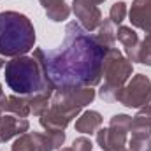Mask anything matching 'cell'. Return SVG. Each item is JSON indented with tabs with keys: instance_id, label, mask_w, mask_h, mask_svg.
<instances>
[{
	"instance_id": "obj_1",
	"label": "cell",
	"mask_w": 151,
	"mask_h": 151,
	"mask_svg": "<svg viewBox=\"0 0 151 151\" xmlns=\"http://www.w3.org/2000/svg\"><path fill=\"white\" fill-rule=\"evenodd\" d=\"M104 47L79 23L70 21L65 28V40L55 51L35 49L34 58L42 67L46 81L55 91H72L97 86L102 79Z\"/></svg>"
},
{
	"instance_id": "obj_2",
	"label": "cell",
	"mask_w": 151,
	"mask_h": 151,
	"mask_svg": "<svg viewBox=\"0 0 151 151\" xmlns=\"http://www.w3.org/2000/svg\"><path fill=\"white\" fill-rule=\"evenodd\" d=\"M35 44V30L32 21L19 12H0V55L23 56Z\"/></svg>"
},
{
	"instance_id": "obj_3",
	"label": "cell",
	"mask_w": 151,
	"mask_h": 151,
	"mask_svg": "<svg viewBox=\"0 0 151 151\" xmlns=\"http://www.w3.org/2000/svg\"><path fill=\"white\" fill-rule=\"evenodd\" d=\"M7 86L19 95H35L46 90H53L46 81L42 67L34 56H16L4 67Z\"/></svg>"
},
{
	"instance_id": "obj_4",
	"label": "cell",
	"mask_w": 151,
	"mask_h": 151,
	"mask_svg": "<svg viewBox=\"0 0 151 151\" xmlns=\"http://www.w3.org/2000/svg\"><path fill=\"white\" fill-rule=\"evenodd\" d=\"M102 76L106 83L100 90V97L104 100H116V93L123 88L127 79L132 76V63L116 47H109L104 58Z\"/></svg>"
},
{
	"instance_id": "obj_5",
	"label": "cell",
	"mask_w": 151,
	"mask_h": 151,
	"mask_svg": "<svg viewBox=\"0 0 151 151\" xmlns=\"http://www.w3.org/2000/svg\"><path fill=\"white\" fill-rule=\"evenodd\" d=\"M132 118L127 114H116L111 119L109 128H100L97 132V142L104 151H121L127 142V132L130 128Z\"/></svg>"
},
{
	"instance_id": "obj_6",
	"label": "cell",
	"mask_w": 151,
	"mask_h": 151,
	"mask_svg": "<svg viewBox=\"0 0 151 151\" xmlns=\"http://www.w3.org/2000/svg\"><path fill=\"white\" fill-rule=\"evenodd\" d=\"M116 100L127 107H142L151 100V81L142 74L132 77V81L116 93Z\"/></svg>"
},
{
	"instance_id": "obj_7",
	"label": "cell",
	"mask_w": 151,
	"mask_h": 151,
	"mask_svg": "<svg viewBox=\"0 0 151 151\" xmlns=\"http://www.w3.org/2000/svg\"><path fill=\"white\" fill-rule=\"evenodd\" d=\"M72 5H74L72 7L74 14L79 18V25L86 32H91V30H95V28L100 27L102 14H100L99 7L95 4H91L90 0H74Z\"/></svg>"
},
{
	"instance_id": "obj_8",
	"label": "cell",
	"mask_w": 151,
	"mask_h": 151,
	"mask_svg": "<svg viewBox=\"0 0 151 151\" xmlns=\"http://www.w3.org/2000/svg\"><path fill=\"white\" fill-rule=\"evenodd\" d=\"M130 21L142 28L144 32H151V0H135L130 9Z\"/></svg>"
},
{
	"instance_id": "obj_9",
	"label": "cell",
	"mask_w": 151,
	"mask_h": 151,
	"mask_svg": "<svg viewBox=\"0 0 151 151\" xmlns=\"http://www.w3.org/2000/svg\"><path fill=\"white\" fill-rule=\"evenodd\" d=\"M28 130V121L25 118L4 116L0 118V141H9L14 135L25 134Z\"/></svg>"
},
{
	"instance_id": "obj_10",
	"label": "cell",
	"mask_w": 151,
	"mask_h": 151,
	"mask_svg": "<svg viewBox=\"0 0 151 151\" xmlns=\"http://www.w3.org/2000/svg\"><path fill=\"white\" fill-rule=\"evenodd\" d=\"M132 137H150L151 134V107L142 106V109L137 113L135 118H132L130 128Z\"/></svg>"
},
{
	"instance_id": "obj_11",
	"label": "cell",
	"mask_w": 151,
	"mask_h": 151,
	"mask_svg": "<svg viewBox=\"0 0 151 151\" xmlns=\"http://www.w3.org/2000/svg\"><path fill=\"white\" fill-rule=\"evenodd\" d=\"M32 137H34V142H35L37 151L56 150L65 141V134L63 132H46V134H35V132H32Z\"/></svg>"
},
{
	"instance_id": "obj_12",
	"label": "cell",
	"mask_w": 151,
	"mask_h": 151,
	"mask_svg": "<svg viewBox=\"0 0 151 151\" xmlns=\"http://www.w3.org/2000/svg\"><path fill=\"white\" fill-rule=\"evenodd\" d=\"M40 4L44 5L47 18L53 21H63L70 14V9L67 7L65 0H40Z\"/></svg>"
},
{
	"instance_id": "obj_13",
	"label": "cell",
	"mask_w": 151,
	"mask_h": 151,
	"mask_svg": "<svg viewBox=\"0 0 151 151\" xmlns=\"http://www.w3.org/2000/svg\"><path fill=\"white\" fill-rule=\"evenodd\" d=\"M102 125V116L97 111H86L76 121V130L81 134H93Z\"/></svg>"
},
{
	"instance_id": "obj_14",
	"label": "cell",
	"mask_w": 151,
	"mask_h": 151,
	"mask_svg": "<svg viewBox=\"0 0 151 151\" xmlns=\"http://www.w3.org/2000/svg\"><path fill=\"white\" fill-rule=\"evenodd\" d=\"M4 111H9V113L16 114L18 118H27L30 111V104L28 100L21 99V97H7V102L4 106Z\"/></svg>"
},
{
	"instance_id": "obj_15",
	"label": "cell",
	"mask_w": 151,
	"mask_h": 151,
	"mask_svg": "<svg viewBox=\"0 0 151 151\" xmlns=\"http://www.w3.org/2000/svg\"><path fill=\"white\" fill-rule=\"evenodd\" d=\"M113 25L114 23L111 19H106L104 23H100V27H99V35L95 37L104 47H107V49L114 46V39H116V32H114Z\"/></svg>"
},
{
	"instance_id": "obj_16",
	"label": "cell",
	"mask_w": 151,
	"mask_h": 151,
	"mask_svg": "<svg viewBox=\"0 0 151 151\" xmlns=\"http://www.w3.org/2000/svg\"><path fill=\"white\" fill-rule=\"evenodd\" d=\"M12 151H37L32 134H23L19 139H16V142L12 144Z\"/></svg>"
},
{
	"instance_id": "obj_17",
	"label": "cell",
	"mask_w": 151,
	"mask_h": 151,
	"mask_svg": "<svg viewBox=\"0 0 151 151\" xmlns=\"http://www.w3.org/2000/svg\"><path fill=\"white\" fill-rule=\"evenodd\" d=\"M137 62L146 63V65H151V32L146 35L144 42H141V46H139V56H137Z\"/></svg>"
},
{
	"instance_id": "obj_18",
	"label": "cell",
	"mask_w": 151,
	"mask_h": 151,
	"mask_svg": "<svg viewBox=\"0 0 151 151\" xmlns=\"http://www.w3.org/2000/svg\"><path fill=\"white\" fill-rule=\"evenodd\" d=\"M127 16V4L125 2H116L113 7H111V14H109V19L113 21L114 25H119Z\"/></svg>"
},
{
	"instance_id": "obj_19",
	"label": "cell",
	"mask_w": 151,
	"mask_h": 151,
	"mask_svg": "<svg viewBox=\"0 0 151 151\" xmlns=\"http://www.w3.org/2000/svg\"><path fill=\"white\" fill-rule=\"evenodd\" d=\"M130 151H151L150 137H132L130 139Z\"/></svg>"
},
{
	"instance_id": "obj_20",
	"label": "cell",
	"mask_w": 151,
	"mask_h": 151,
	"mask_svg": "<svg viewBox=\"0 0 151 151\" xmlns=\"http://www.w3.org/2000/svg\"><path fill=\"white\" fill-rule=\"evenodd\" d=\"M91 142L88 141V139H84V137H79V139H76L74 144H72V150L74 151H91Z\"/></svg>"
},
{
	"instance_id": "obj_21",
	"label": "cell",
	"mask_w": 151,
	"mask_h": 151,
	"mask_svg": "<svg viewBox=\"0 0 151 151\" xmlns=\"http://www.w3.org/2000/svg\"><path fill=\"white\" fill-rule=\"evenodd\" d=\"M90 2H91V4H95V5H97V4H102V2H104V0H90Z\"/></svg>"
},
{
	"instance_id": "obj_22",
	"label": "cell",
	"mask_w": 151,
	"mask_h": 151,
	"mask_svg": "<svg viewBox=\"0 0 151 151\" xmlns=\"http://www.w3.org/2000/svg\"><path fill=\"white\" fill-rule=\"evenodd\" d=\"M0 67H5V65H4V60H2V58H0Z\"/></svg>"
},
{
	"instance_id": "obj_23",
	"label": "cell",
	"mask_w": 151,
	"mask_h": 151,
	"mask_svg": "<svg viewBox=\"0 0 151 151\" xmlns=\"http://www.w3.org/2000/svg\"><path fill=\"white\" fill-rule=\"evenodd\" d=\"M62 151H74L72 148H65V150H62Z\"/></svg>"
},
{
	"instance_id": "obj_24",
	"label": "cell",
	"mask_w": 151,
	"mask_h": 151,
	"mask_svg": "<svg viewBox=\"0 0 151 151\" xmlns=\"http://www.w3.org/2000/svg\"><path fill=\"white\" fill-rule=\"evenodd\" d=\"M0 113H2V107H0ZM0 118H2V116H0Z\"/></svg>"
},
{
	"instance_id": "obj_25",
	"label": "cell",
	"mask_w": 151,
	"mask_h": 151,
	"mask_svg": "<svg viewBox=\"0 0 151 151\" xmlns=\"http://www.w3.org/2000/svg\"><path fill=\"white\" fill-rule=\"evenodd\" d=\"M121 151H125V150H121Z\"/></svg>"
}]
</instances>
